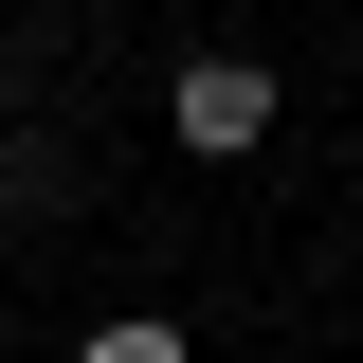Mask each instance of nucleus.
<instances>
[{
	"label": "nucleus",
	"instance_id": "1",
	"mask_svg": "<svg viewBox=\"0 0 363 363\" xmlns=\"http://www.w3.org/2000/svg\"><path fill=\"white\" fill-rule=\"evenodd\" d=\"M164 128H182V164H255V145H272V73H255V55H182Z\"/></svg>",
	"mask_w": 363,
	"mask_h": 363
},
{
	"label": "nucleus",
	"instance_id": "3",
	"mask_svg": "<svg viewBox=\"0 0 363 363\" xmlns=\"http://www.w3.org/2000/svg\"><path fill=\"white\" fill-rule=\"evenodd\" d=\"M0 109H18V73H0Z\"/></svg>",
	"mask_w": 363,
	"mask_h": 363
},
{
	"label": "nucleus",
	"instance_id": "2",
	"mask_svg": "<svg viewBox=\"0 0 363 363\" xmlns=\"http://www.w3.org/2000/svg\"><path fill=\"white\" fill-rule=\"evenodd\" d=\"M73 363H182V327H164V309H128V327H91Z\"/></svg>",
	"mask_w": 363,
	"mask_h": 363
}]
</instances>
